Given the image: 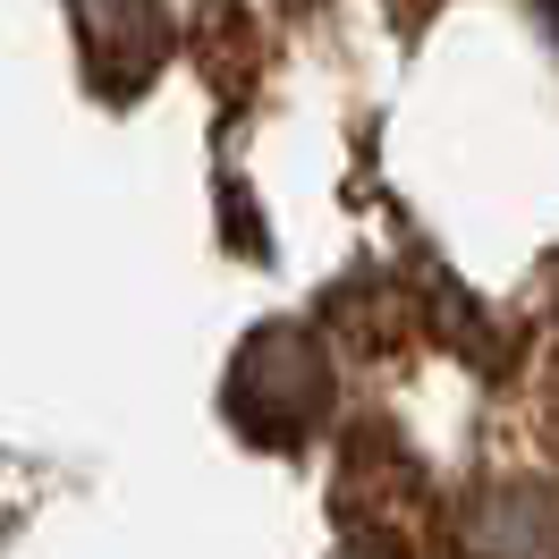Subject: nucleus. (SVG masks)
I'll use <instances>...</instances> for the list:
<instances>
[{
    "instance_id": "nucleus-3",
    "label": "nucleus",
    "mask_w": 559,
    "mask_h": 559,
    "mask_svg": "<svg viewBox=\"0 0 559 559\" xmlns=\"http://www.w3.org/2000/svg\"><path fill=\"white\" fill-rule=\"evenodd\" d=\"M466 551L475 559H559V509L534 491H484L466 509Z\"/></svg>"
},
{
    "instance_id": "nucleus-2",
    "label": "nucleus",
    "mask_w": 559,
    "mask_h": 559,
    "mask_svg": "<svg viewBox=\"0 0 559 559\" xmlns=\"http://www.w3.org/2000/svg\"><path fill=\"white\" fill-rule=\"evenodd\" d=\"M76 9V43H85V60L103 85H144L153 60H162V0H69Z\"/></svg>"
},
{
    "instance_id": "nucleus-1",
    "label": "nucleus",
    "mask_w": 559,
    "mask_h": 559,
    "mask_svg": "<svg viewBox=\"0 0 559 559\" xmlns=\"http://www.w3.org/2000/svg\"><path fill=\"white\" fill-rule=\"evenodd\" d=\"M229 407L272 450H297L322 424V407H331V365H322V348L306 331H254L238 373H229Z\"/></svg>"
}]
</instances>
